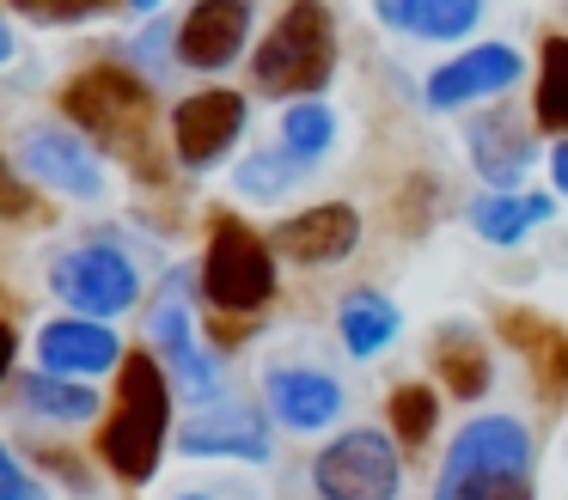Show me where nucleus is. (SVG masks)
I'll use <instances>...</instances> for the list:
<instances>
[{
	"mask_svg": "<svg viewBox=\"0 0 568 500\" xmlns=\"http://www.w3.org/2000/svg\"><path fill=\"white\" fill-rule=\"evenodd\" d=\"M43 202H38V183L0 153V220H38Z\"/></svg>",
	"mask_w": 568,
	"mask_h": 500,
	"instance_id": "obj_28",
	"label": "nucleus"
},
{
	"mask_svg": "<svg viewBox=\"0 0 568 500\" xmlns=\"http://www.w3.org/2000/svg\"><path fill=\"white\" fill-rule=\"evenodd\" d=\"M501 341L526 354L531 373H538L550 390L568 385V336L550 324V317H538V312H526V305H514V312H501Z\"/></svg>",
	"mask_w": 568,
	"mask_h": 500,
	"instance_id": "obj_19",
	"label": "nucleus"
},
{
	"mask_svg": "<svg viewBox=\"0 0 568 500\" xmlns=\"http://www.w3.org/2000/svg\"><path fill=\"white\" fill-rule=\"evenodd\" d=\"M172 439V373L153 354H123L116 366V397L99 427V458L116 482L141 488L160 470V451Z\"/></svg>",
	"mask_w": 568,
	"mask_h": 500,
	"instance_id": "obj_1",
	"label": "nucleus"
},
{
	"mask_svg": "<svg viewBox=\"0 0 568 500\" xmlns=\"http://www.w3.org/2000/svg\"><path fill=\"white\" fill-rule=\"evenodd\" d=\"M239 134H245V98L226 92V85L190 92L184 104L172 110V153L184 171H209L214 159L233 153Z\"/></svg>",
	"mask_w": 568,
	"mask_h": 500,
	"instance_id": "obj_10",
	"label": "nucleus"
},
{
	"mask_svg": "<svg viewBox=\"0 0 568 500\" xmlns=\"http://www.w3.org/2000/svg\"><path fill=\"white\" fill-rule=\"evenodd\" d=\"M38 366L50 373H68V378H99V373H116L123 366V341H116L111 317H50L38 329Z\"/></svg>",
	"mask_w": 568,
	"mask_h": 500,
	"instance_id": "obj_13",
	"label": "nucleus"
},
{
	"mask_svg": "<svg viewBox=\"0 0 568 500\" xmlns=\"http://www.w3.org/2000/svg\"><path fill=\"white\" fill-rule=\"evenodd\" d=\"M263 402H270V415L282 427L318 433V427H331L343 415V385L331 373H318V366H270L263 373Z\"/></svg>",
	"mask_w": 568,
	"mask_h": 500,
	"instance_id": "obj_15",
	"label": "nucleus"
},
{
	"mask_svg": "<svg viewBox=\"0 0 568 500\" xmlns=\"http://www.w3.org/2000/svg\"><path fill=\"white\" fill-rule=\"evenodd\" d=\"M556 207L550 195H514V190H489L470 202V226H477V238L489 244H519L531 226H544Z\"/></svg>",
	"mask_w": 568,
	"mask_h": 500,
	"instance_id": "obj_21",
	"label": "nucleus"
},
{
	"mask_svg": "<svg viewBox=\"0 0 568 500\" xmlns=\"http://www.w3.org/2000/svg\"><path fill=\"white\" fill-rule=\"evenodd\" d=\"M19 397H26V409L43 415V421H92V415H99V397H92L87 378L50 373V366H38V373L19 385Z\"/></svg>",
	"mask_w": 568,
	"mask_h": 500,
	"instance_id": "obj_23",
	"label": "nucleus"
},
{
	"mask_svg": "<svg viewBox=\"0 0 568 500\" xmlns=\"http://www.w3.org/2000/svg\"><path fill=\"white\" fill-rule=\"evenodd\" d=\"M373 7L392 31L428 37V43H453L483 19V0H373Z\"/></svg>",
	"mask_w": 568,
	"mask_h": 500,
	"instance_id": "obj_18",
	"label": "nucleus"
},
{
	"mask_svg": "<svg viewBox=\"0 0 568 500\" xmlns=\"http://www.w3.org/2000/svg\"><path fill=\"white\" fill-rule=\"evenodd\" d=\"M13 360H19V329L7 324V317H0V385L13 378Z\"/></svg>",
	"mask_w": 568,
	"mask_h": 500,
	"instance_id": "obj_31",
	"label": "nucleus"
},
{
	"mask_svg": "<svg viewBox=\"0 0 568 500\" xmlns=\"http://www.w3.org/2000/svg\"><path fill=\"white\" fill-rule=\"evenodd\" d=\"M50 287L68 312H87V317H123L141 299V275L116 244H74V251H62L50 268Z\"/></svg>",
	"mask_w": 568,
	"mask_h": 500,
	"instance_id": "obj_7",
	"label": "nucleus"
},
{
	"mask_svg": "<svg viewBox=\"0 0 568 500\" xmlns=\"http://www.w3.org/2000/svg\"><path fill=\"white\" fill-rule=\"evenodd\" d=\"M519 49H507V43H477V49H465V55H453L446 68H434L428 73V104L434 110H458V104H470V98H495V92H507V85L519 80Z\"/></svg>",
	"mask_w": 568,
	"mask_h": 500,
	"instance_id": "obj_16",
	"label": "nucleus"
},
{
	"mask_svg": "<svg viewBox=\"0 0 568 500\" xmlns=\"http://www.w3.org/2000/svg\"><path fill=\"white\" fill-rule=\"evenodd\" d=\"M550 177H556V190L568 195V141H562V146H556V153H550Z\"/></svg>",
	"mask_w": 568,
	"mask_h": 500,
	"instance_id": "obj_32",
	"label": "nucleus"
},
{
	"mask_svg": "<svg viewBox=\"0 0 568 500\" xmlns=\"http://www.w3.org/2000/svg\"><path fill=\"white\" fill-rule=\"evenodd\" d=\"M202 293L214 312H263L275 299V244L257 238L239 214H214L202 251Z\"/></svg>",
	"mask_w": 568,
	"mask_h": 500,
	"instance_id": "obj_5",
	"label": "nucleus"
},
{
	"mask_svg": "<svg viewBox=\"0 0 568 500\" xmlns=\"http://www.w3.org/2000/svg\"><path fill=\"white\" fill-rule=\"evenodd\" d=\"M129 7H135V12H153V7H165V0H129Z\"/></svg>",
	"mask_w": 568,
	"mask_h": 500,
	"instance_id": "obj_34",
	"label": "nucleus"
},
{
	"mask_svg": "<svg viewBox=\"0 0 568 500\" xmlns=\"http://www.w3.org/2000/svg\"><path fill=\"white\" fill-rule=\"evenodd\" d=\"M538 129L568 134V37H544L538 49Z\"/></svg>",
	"mask_w": 568,
	"mask_h": 500,
	"instance_id": "obj_24",
	"label": "nucleus"
},
{
	"mask_svg": "<svg viewBox=\"0 0 568 500\" xmlns=\"http://www.w3.org/2000/svg\"><path fill=\"white\" fill-rule=\"evenodd\" d=\"M38 488H43V482H38V476H31L26 463L13 458V446L0 439V500H31Z\"/></svg>",
	"mask_w": 568,
	"mask_h": 500,
	"instance_id": "obj_30",
	"label": "nucleus"
},
{
	"mask_svg": "<svg viewBox=\"0 0 568 500\" xmlns=\"http://www.w3.org/2000/svg\"><path fill=\"white\" fill-rule=\"evenodd\" d=\"M397 305L385 299V293H348L343 299V312H336V336H343V348L355 354V360H373L379 348H392V336H397Z\"/></svg>",
	"mask_w": 568,
	"mask_h": 500,
	"instance_id": "obj_22",
	"label": "nucleus"
},
{
	"mask_svg": "<svg viewBox=\"0 0 568 500\" xmlns=\"http://www.w3.org/2000/svg\"><path fill=\"white\" fill-rule=\"evenodd\" d=\"M434 494L446 500H526L531 494V433L514 415H483L458 427Z\"/></svg>",
	"mask_w": 568,
	"mask_h": 500,
	"instance_id": "obj_3",
	"label": "nucleus"
},
{
	"mask_svg": "<svg viewBox=\"0 0 568 500\" xmlns=\"http://www.w3.org/2000/svg\"><path fill=\"white\" fill-rule=\"evenodd\" d=\"M178 446L190 458H239V463H263L270 458V421L263 409H245V402H214V409L190 415L178 427Z\"/></svg>",
	"mask_w": 568,
	"mask_h": 500,
	"instance_id": "obj_14",
	"label": "nucleus"
},
{
	"mask_svg": "<svg viewBox=\"0 0 568 500\" xmlns=\"http://www.w3.org/2000/svg\"><path fill=\"white\" fill-rule=\"evenodd\" d=\"M13 61V24H7V12H0V68Z\"/></svg>",
	"mask_w": 568,
	"mask_h": 500,
	"instance_id": "obj_33",
	"label": "nucleus"
},
{
	"mask_svg": "<svg viewBox=\"0 0 568 500\" xmlns=\"http://www.w3.org/2000/svg\"><path fill=\"white\" fill-rule=\"evenodd\" d=\"M434 373H440V385L453 390L458 402H477L483 390H489L495 366H489V348H483L465 324H453V329L434 336Z\"/></svg>",
	"mask_w": 568,
	"mask_h": 500,
	"instance_id": "obj_20",
	"label": "nucleus"
},
{
	"mask_svg": "<svg viewBox=\"0 0 568 500\" xmlns=\"http://www.w3.org/2000/svg\"><path fill=\"white\" fill-rule=\"evenodd\" d=\"M385 409H392V433H397V446H422V439L434 433V421H440V397H434L428 385H397Z\"/></svg>",
	"mask_w": 568,
	"mask_h": 500,
	"instance_id": "obj_26",
	"label": "nucleus"
},
{
	"mask_svg": "<svg viewBox=\"0 0 568 500\" xmlns=\"http://www.w3.org/2000/svg\"><path fill=\"white\" fill-rule=\"evenodd\" d=\"M62 116L74 122L87 141H99L104 153L129 159L141 177L160 171V159H153V85L141 80V73L111 68V61L74 73V80L62 85Z\"/></svg>",
	"mask_w": 568,
	"mask_h": 500,
	"instance_id": "obj_2",
	"label": "nucleus"
},
{
	"mask_svg": "<svg viewBox=\"0 0 568 500\" xmlns=\"http://www.w3.org/2000/svg\"><path fill=\"white\" fill-rule=\"evenodd\" d=\"M251 37V0H196V7L178 19V61L196 73H214V68H233L239 49Z\"/></svg>",
	"mask_w": 568,
	"mask_h": 500,
	"instance_id": "obj_11",
	"label": "nucleus"
},
{
	"mask_svg": "<svg viewBox=\"0 0 568 500\" xmlns=\"http://www.w3.org/2000/svg\"><path fill=\"white\" fill-rule=\"evenodd\" d=\"M300 171H312L300 153H287V146H275V153H251L245 165H239V190L257 195V202H270V195H282L287 183L300 177Z\"/></svg>",
	"mask_w": 568,
	"mask_h": 500,
	"instance_id": "obj_27",
	"label": "nucleus"
},
{
	"mask_svg": "<svg viewBox=\"0 0 568 500\" xmlns=\"http://www.w3.org/2000/svg\"><path fill=\"white\" fill-rule=\"evenodd\" d=\"M148 329H153V348H160L172 385H184V397H214L221 366H214V354L196 341V324H190V275L184 268L165 275L160 299H153V312H148Z\"/></svg>",
	"mask_w": 568,
	"mask_h": 500,
	"instance_id": "obj_8",
	"label": "nucleus"
},
{
	"mask_svg": "<svg viewBox=\"0 0 568 500\" xmlns=\"http://www.w3.org/2000/svg\"><path fill=\"white\" fill-rule=\"evenodd\" d=\"M404 482V458H397V439L379 427H355V433L331 439L312 463V488L324 500H385Z\"/></svg>",
	"mask_w": 568,
	"mask_h": 500,
	"instance_id": "obj_6",
	"label": "nucleus"
},
{
	"mask_svg": "<svg viewBox=\"0 0 568 500\" xmlns=\"http://www.w3.org/2000/svg\"><path fill=\"white\" fill-rule=\"evenodd\" d=\"M7 7L38 19V24H80V19H99L111 0H7Z\"/></svg>",
	"mask_w": 568,
	"mask_h": 500,
	"instance_id": "obj_29",
	"label": "nucleus"
},
{
	"mask_svg": "<svg viewBox=\"0 0 568 500\" xmlns=\"http://www.w3.org/2000/svg\"><path fill=\"white\" fill-rule=\"evenodd\" d=\"M270 244H275V256H287L300 268H331L361 244V214L348 202H318L306 214H287L270 232Z\"/></svg>",
	"mask_w": 568,
	"mask_h": 500,
	"instance_id": "obj_12",
	"label": "nucleus"
},
{
	"mask_svg": "<svg viewBox=\"0 0 568 500\" xmlns=\"http://www.w3.org/2000/svg\"><path fill=\"white\" fill-rule=\"evenodd\" d=\"M470 159H477L489 190H514L531 165V134L519 129L514 116H483L477 129H470Z\"/></svg>",
	"mask_w": 568,
	"mask_h": 500,
	"instance_id": "obj_17",
	"label": "nucleus"
},
{
	"mask_svg": "<svg viewBox=\"0 0 568 500\" xmlns=\"http://www.w3.org/2000/svg\"><path fill=\"white\" fill-rule=\"evenodd\" d=\"M331 141H336L331 104H318V98H294V104H287V116H282V146H287V153H300L312 165V159L331 153Z\"/></svg>",
	"mask_w": 568,
	"mask_h": 500,
	"instance_id": "obj_25",
	"label": "nucleus"
},
{
	"mask_svg": "<svg viewBox=\"0 0 568 500\" xmlns=\"http://www.w3.org/2000/svg\"><path fill=\"white\" fill-rule=\"evenodd\" d=\"M336 73V19L324 0H294L251 55L263 98H318Z\"/></svg>",
	"mask_w": 568,
	"mask_h": 500,
	"instance_id": "obj_4",
	"label": "nucleus"
},
{
	"mask_svg": "<svg viewBox=\"0 0 568 500\" xmlns=\"http://www.w3.org/2000/svg\"><path fill=\"white\" fill-rule=\"evenodd\" d=\"M19 171L43 190L68 195V202H99L104 195V165L74 129H55V122H38V129L19 134Z\"/></svg>",
	"mask_w": 568,
	"mask_h": 500,
	"instance_id": "obj_9",
	"label": "nucleus"
}]
</instances>
